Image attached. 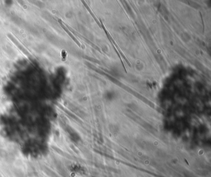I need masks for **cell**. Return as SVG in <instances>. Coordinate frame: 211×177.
Wrapping results in <instances>:
<instances>
[{
    "mask_svg": "<svg viewBox=\"0 0 211 177\" xmlns=\"http://www.w3.org/2000/svg\"><path fill=\"white\" fill-rule=\"evenodd\" d=\"M82 2L83 3V4H84V6H86V8H87V9L88 10V11H89V13H91V16H92V17H93V18H94V19L95 20V22H97V24H98V25H99V26H100V23L99 22V21H98V20L97 19V18H96V17H95V16H94V14H93V13H92V11H91V10L90 9H89V6H87V4H86V3L85 2H84V1H82Z\"/></svg>",
    "mask_w": 211,
    "mask_h": 177,
    "instance_id": "obj_2",
    "label": "cell"
},
{
    "mask_svg": "<svg viewBox=\"0 0 211 177\" xmlns=\"http://www.w3.org/2000/svg\"><path fill=\"white\" fill-rule=\"evenodd\" d=\"M58 21H59V24H60V25H61V27H62V28H63V29H64V30H65V31H66V33H67V34H68V35H69V36H70V37H71V39H72L73 40H74V42H75V43H76V44H77V45H78V46H79V47H81V45L80 43H79V41H78V40H77V39H76V38H75V37H74V35H73L72 34H71V32H70V31H69V30H68V29H67V28H66V27H65V26H64V25H63V24H62V23H61V20H59V19H58Z\"/></svg>",
    "mask_w": 211,
    "mask_h": 177,
    "instance_id": "obj_1",
    "label": "cell"
}]
</instances>
